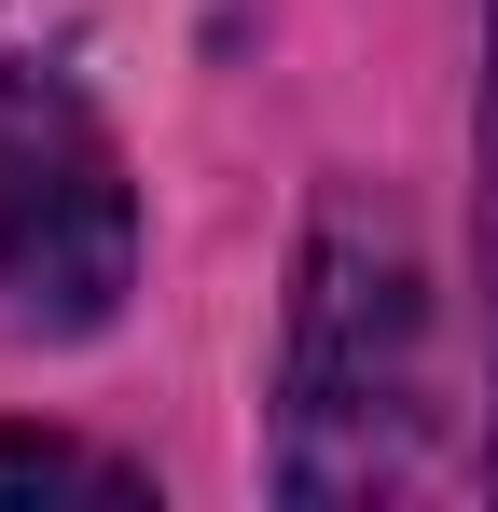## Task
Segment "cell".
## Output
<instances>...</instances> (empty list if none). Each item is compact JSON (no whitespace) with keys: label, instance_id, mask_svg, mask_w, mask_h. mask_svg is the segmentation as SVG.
Returning a JSON list of instances; mask_svg holds the SVG:
<instances>
[{"label":"cell","instance_id":"277c9868","mask_svg":"<svg viewBox=\"0 0 498 512\" xmlns=\"http://www.w3.org/2000/svg\"><path fill=\"white\" fill-rule=\"evenodd\" d=\"M0 485H83V499H153L139 457H97L70 429H0Z\"/></svg>","mask_w":498,"mask_h":512},{"label":"cell","instance_id":"7a4b0ae2","mask_svg":"<svg viewBox=\"0 0 498 512\" xmlns=\"http://www.w3.org/2000/svg\"><path fill=\"white\" fill-rule=\"evenodd\" d=\"M139 277V180L70 70H0V333L70 346Z\"/></svg>","mask_w":498,"mask_h":512},{"label":"cell","instance_id":"3957f363","mask_svg":"<svg viewBox=\"0 0 498 512\" xmlns=\"http://www.w3.org/2000/svg\"><path fill=\"white\" fill-rule=\"evenodd\" d=\"M471 263H485V471H498V0H485V111H471Z\"/></svg>","mask_w":498,"mask_h":512},{"label":"cell","instance_id":"6da1fadb","mask_svg":"<svg viewBox=\"0 0 498 512\" xmlns=\"http://www.w3.org/2000/svg\"><path fill=\"white\" fill-rule=\"evenodd\" d=\"M429 457V291L415 250L360 208L305 222L291 263V333H277V499H402Z\"/></svg>","mask_w":498,"mask_h":512}]
</instances>
